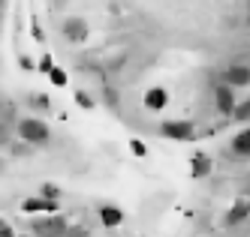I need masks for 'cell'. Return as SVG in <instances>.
Segmentation results:
<instances>
[{
	"instance_id": "1",
	"label": "cell",
	"mask_w": 250,
	"mask_h": 237,
	"mask_svg": "<svg viewBox=\"0 0 250 237\" xmlns=\"http://www.w3.org/2000/svg\"><path fill=\"white\" fill-rule=\"evenodd\" d=\"M15 135L30 147H42V144L51 141V126L40 117H19L15 120Z\"/></svg>"
},
{
	"instance_id": "2",
	"label": "cell",
	"mask_w": 250,
	"mask_h": 237,
	"mask_svg": "<svg viewBox=\"0 0 250 237\" xmlns=\"http://www.w3.org/2000/svg\"><path fill=\"white\" fill-rule=\"evenodd\" d=\"M66 228H69V219L63 213H51V216H37L30 222V231L37 237H66Z\"/></svg>"
},
{
	"instance_id": "3",
	"label": "cell",
	"mask_w": 250,
	"mask_h": 237,
	"mask_svg": "<svg viewBox=\"0 0 250 237\" xmlns=\"http://www.w3.org/2000/svg\"><path fill=\"white\" fill-rule=\"evenodd\" d=\"M160 135L169 141H193L196 123L193 120H163L160 123Z\"/></svg>"
},
{
	"instance_id": "4",
	"label": "cell",
	"mask_w": 250,
	"mask_h": 237,
	"mask_svg": "<svg viewBox=\"0 0 250 237\" xmlns=\"http://www.w3.org/2000/svg\"><path fill=\"white\" fill-rule=\"evenodd\" d=\"M61 33H63V39L66 42H73V45H84L87 42V36H91V27H87L84 18H66V21L61 24Z\"/></svg>"
},
{
	"instance_id": "5",
	"label": "cell",
	"mask_w": 250,
	"mask_h": 237,
	"mask_svg": "<svg viewBox=\"0 0 250 237\" xmlns=\"http://www.w3.org/2000/svg\"><path fill=\"white\" fill-rule=\"evenodd\" d=\"M15 120H19L15 105L9 99H0V144H9V138L15 132Z\"/></svg>"
},
{
	"instance_id": "6",
	"label": "cell",
	"mask_w": 250,
	"mask_h": 237,
	"mask_svg": "<svg viewBox=\"0 0 250 237\" xmlns=\"http://www.w3.org/2000/svg\"><path fill=\"white\" fill-rule=\"evenodd\" d=\"M223 84L232 87V90L247 87L250 84V69H247V63H232L229 69H223Z\"/></svg>"
},
{
	"instance_id": "7",
	"label": "cell",
	"mask_w": 250,
	"mask_h": 237,
	"mask_svg": "<svg viewBox=\"0 0 250 237\" xmlns=\"http://www.w3.org/2000/svg\"><path fill=\"white\" fill-rule=\"evenodd\" d=\"M21 210L24 213H61V201H51V198H40V195H33V198H24L21 201Z\"/></svg>"
},
{
	"instance_id": "8",
	"label": "cell",
	"mask_w": 250,
	"mask_h": 237,
	"mask_svg": "<svg viewBox=\"0 0 250 237\" xmlns=\"http://www.w3.org/2000/svg\"><path fill=\"white\" fill-rule=\"evenodd\" d=\"M214 171V159L208 153H193L190 156V177L193 180H205Z\"/></svg>"
},
{
	"instance_id": "9",
	"label": "cell",
	"mask_w": 250,
	"mask_h": 237,
	"mask_svg": "<svg viewBox=\"0 0 250 237\" xmlns=\"http://www.w3.org/2000/svg\"><path fill=\"white\" fill-rule=\"evenodd\" d=\"M235 93H232V87L226 84H217L214 87V105H217V111L220 114H232V108H235Z\"/></svg>"
},
{
	"instance_id": "10",
	"label": "cell",
	"mask_w": 250,
	"mask_h": 237,
	"mask_svg": "<svg viewBox=\"0 0 250 237\" xmlns=\"http://www.w3.org/2000/svg\"><path fill=\"white\" fill-rule=\"evenodd\" d=\"M97 216H100V225H105V228L124 225V210L118 204H100L97 207Z\"/></svg>"
},
{
	"instance_id": "11",
	"label": "cell",
	"mask_w": 250,
	"mask_h": 237,
	"mask_svg": "<svg viewBox=\"0 0 250 237\" xmlns=\"http://www.w3.org/2000/svg\"><path fill=\"white\" fill-rule=\"evenodd\" d=\"M166 105H169V90L166 87H151L145 93V108L148 111H163Z\"/></svg>"
},
{
	"instance_id": "12",
	"label": "cell",
	"mask_w": 250,
	"mask_h": 237,
	"mask_svg": "<svg viewBox=\"0 0 250 237\" xmlns=\"http://www.w3.org/2000/svg\"><path fill=\"white\" fill-rule=\"evenodd\" d=\"M247 213H250V204H247V198H238L235 204H232V210L226 213V225H241V222H247Z\"/></svg>"
},
{
	"instance_id": "13",
	"label": "cell",
	"mask_w": 250,
	"mask_h": 237,
	"mask_svg": "<svg viewBox=\"0 0 250 237\" xmlns=\"http://www.w3.org/2000/svg\"><path fill=\"white\" fill-rule=\"evenodd\" d=\"M232 153H235L238 159H247L250 156V129H247V126H244L235 138H232Z\"/></svg>"
},
{
	"instance_id": "14",
	"label": "cell",
	"mask_w": 250,
	"mask_h": 237,
	"mask_svg": "<svg viewBox=\"0 0 250 237\" xmlns=\"http://www.w3.org/2000/svg\"><path fill=\"white\" fill-rule=\"evenodd\" d=\"M232 120H238V123L247 126V120H250V102H247V96H244V102H235V108H232Z\"/></svg>"
},
{
	"instance_id": "15",
	"label": "cell",
	"mask_w": 250,
	"mask_h": 237,
	"mask_svg": "<svg viewBox=\"0 0 250 237\" xmlns=\"http://www.w3.org/2000/svg\"><path fill=\"white\" fill-rule=\"evenodd\" d=\"M73 96H76V105H79V108H84V111H94V108H97V99L87 93V90H76Z\"/></svg>"
},
{
	"instance_id": "16",
	"label": "cell",
	"mask_w": 250,
	"mask_h": 237,
	"mask_svg": "<svg viewBox=\"0 0 250 237\" xmlns=\"http://www.w3.org/2000/svg\"><path fill=\"white\" fill-rule=\"evenodd\" d=\"M48 81H51V84H55V87H66V81H69V75H66V72H63L61 66H51V69H48Z\"/></svg>"
},
{
	"instance_id": "17",
	"label": "cell",
	"mask_w": 250,
	"mask_h": 237,
	"mask_svg": "<svg viewBox=\"0 0 250 237\" xmlns=\"http://www.w3.org/2000/svg\"><path fill=\"white\" fill-rule=\"evenodd\" d=\"M40 198H51V201H61V186H55V183H42V186H40Z\"/></svg>"
},
{
	"instance_id": "18",
	"label": "cell",
	"mask_w": 250,
	"mask_h": 237,
	"mask_svg": "<svg viewBox=\"0 0 250 237\" xmlns=\"http://www.w3.org/2000/svg\"><path fill=\"white\" fill-rule=\"evenodd\" d=\"M130 153L139 156V159H145L148 156V144L142 141V138H130Z\"/></svg>"
},
{
	"instance_id": "19",
	"label": "cell",
	"mask_w": 250,
	"mask_h": 237,
	"mask_svg": "<svg viewBox=\"0 0 250 237\" xmlns=\"http://www.w3.org/2000/svg\"><path fill=\"white\" fill-rule=\"evenodd\" d=\"M103 105L105 108H118V90L115 87H103Z\"/></svg>"
},
{
	"instance_id": "20",
	"label": "cell",
	"mask_w": 250,
	"mask_h": 237,
	"mask_svg": "<svg viewBox=\"0 0 250 237\" xmlns=\"http://www.w3.org/2000/svg\"><path fill=\"white\" fill-rule=\"evenodd\" d=\"M30 105H33V108H42V111H48V108H51V99H48V96H30Z\"/></svg>"
},
{
	"instance_id": "21",
	"label": "cell",
	"mask_w": 250,
	"mask_h": 237,
	"mask_svg": "<svg viewBox=\"0 0 250 237\" xmlns=\"http://www.w3.org/2000/svg\"><path fill=\"white\" fill-rule=\"evenodd\" d=\"M66 237H91V231H87L84 225H69L66 228Z\"/></svg>"
},
{
	"instance_id": "22",
	"label": "cell",
	"mask_w": 250,
	"mask_h": 237,
	"mask_svg": "<svg viewBox=\"0 0 250 237\" xmlns=\"http://www.w3.org/2000/svg\"><path fill=\"white\" fill-rule=\"evenodd\" d=\"M19 66H21L24 72H37V63H33L27 54H19Z\"/></svg>"
},
{
	"instance_id": "23",
	"label": "cell",
	"mask_w": 250,
	"mask_h": 237,
	"mask_svg": "<svg viewBox=\"0 0 250 237\" xmlns=\"http://www.w3.org/2000/svg\"><path fill=\"white\" fill-rule=\"evenodd\" d=\"M0 237H15V228L3 219V216H0Z\"/></svg>"
},
{
	"instance_id": "24",
	"label": "cell",
	"mask_w": 250,
	"mask_h": 237,
	"mask_svg": "<svg viewBox=\"0 0 250 237\" xmlns=\"http://www.w3.org/2000/svg\"><path fill=\"white\" fill-rule=\"evenodd\" d=\"M51 66H55V60H51V54H45V57L37 63V69H40V72H45V75H48V69H51Z\"/></svg>"
},
{
	"instance_id": "25",
	"label": "cell",
	"mask_w": 250,
	"mask_h": 237,
	"mask_svg": "<svg viewBox=\"0 0 250 237\" xmlns=\"http://www.w3.org/2000/svg\"><path fill=\"white\" fill-rule=\"evenodd\" d=\"M12 153H15V156H24V153H30V144H12Z\"/></svg>"
},
{
	"instance_id": "26",
	"label": "cell",
	"mask_w": 250,
	"mask_h": 237,
	"mask_svg": "<svg viewBox=\"0 0 250 237\" xmlns=\"http://www.w3.org/2000/svg\"><path fill=\"white\" fill-rule=\"evenodd\" d=\"M33 36H37V39H40V42H42V39H45V36H42V27H40V24H37V21H33Z\"/></svg>"
},
{
	"instance_id": "27",
	"label": "cell",
	"mask_w": 250,
	"mask_h": 237,
	"mask_svg": "<svg viewBox=\"0 0 250 237\" xmlns=\"http://www.w3.org/2000/svg\"><path fill=\"white\" fill-rule=\"evenodd\" d=\"M3 168H6V165H3V159H0V174H3Z\"/></svg>"
},
{
	"instance_id": "28",
	"label": "cell",
	"mask_w": 250,
	"mask_h": 237,
	"mask_svg": "<svg viewBox=\"0 0 250 237\" xmlns=\"http://www.w3.org/2000/svg\"><path fill=\"white\" fill-rule=\"evenodd\" d=\"M3 3H6V0H0V6H3Z\"/></svg>"
}]
</instances>
